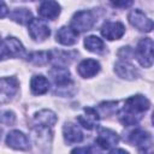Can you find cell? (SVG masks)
I'll return each mask as SVG.
<instances>
[{
    "label": "cell",
    "instance_id": "cell-4",
    "mask_svg": "<svg viewBox=\"0 0 154 154\" xmlns=\"http://www.w3.org/2000/svg\"><path fill=\"white\" fill-rule=\"evenodd\" d=\"M18 81L16 77L0 78V103H6L13 99L18 91Z\"/></svg>",
    "mask_w": 154,
    "mask_h": 154
},
{
    "label": "cell",
    "instance_id": "cell-29",
    "mask_svg": "<svg viewBox=\"0 0 154 154\" xmlns=\"http://www.w3.org/2000/svg\"><path fill=\"white\" fill-rule=\"evenodd\" d=\"M0 132H1V131H0Z\"/></svg>",
    "mask_w": 154,
    "mask_h": 154
},
{
    "label": "cell",
    "instance_id": "cell-8",
    "mask_svg": "<svg viewBox=\"0 0 154 154\" xmlns=\"http://www.w3.org/2000/svg\"><path fill=\"white\" fill-rule=\"evenodd\" d=\"M58 118L55 113L51 109H42L34 116L32 119V128L36 129H52L53 125L57 123Z\"/></svg>",
    "mask_w": 154,
    "mask_h": 154
},
{
    "label": "cell",
    "instance_id": "cell-17",
    "mask_svg": "<svg viewBox=\"0 0 154 154\" xmlns=\"http://www.w3.org/2000/svg\"><path fill=\"white\" fill-rule=\"evenodd\" d=\"M77 120L83 128H85L88 130H91L97 124L99 113H97L96 109H94L91 107H85L84 108V114H79L77 117Z\"/></svg>",
    "mask_w": 154,
    "mask_h": 154
},
{
    "label": "cell",
    "instance_id": "cell-27",
    "mask_svg": "<svg viewBox=\"0 0 154 154\" xmlns=\"http://www.w3.org/2000/svg\"><path fill=\"white\" fill-rule=\"evenodd\" d=\"M132 49L130 48V47H123L120 51H119V53H118V55L122 58V59H130V57L132 55Z\"/></svg>",
    "mask_w": 154,
    "mask_h": 154
},
{
    "label": "cell",
    "instance_id": "cell-15",
    "mask_svg": "<svg viewBox=\"0 0 154 154\" xmlns=\"http://www.w3.org/2000/svg\"><path fill=\"white\" fill-rule=\"evenodd\" d=\"M114 71H116V73H117L119 77H122V78H124V79L132 81V79H135V78L138 77V71H137V69H136L134 65H131V64H129L128 61H124V60L118 61V63L116 64Z\"/></svg>",
    "mask_w": 154,
    "mask_h": 154
},
{
    "label": "cell",
    "instance_id": "cell-23",
    "mask_svg": "<svg viewBox=\"0 0 154 154\" xmlns=\"http://www.w3.org/2000/svg\"><path fill=\"white\" fill-rule=\"evenodd\" d=\"M51 59V52H45V51H40V52H34L31 54H29L28 57V61L36 65V66H42L45 64H47Z\"/></svg>",
    "mask_w": 154,
    "mask_h": 154
},
{
    "label": "cell",
    "instance_id": "cell-7",
    "mask_svg": "<svg viewBox=\"0 0 154 154\" xmlns=\"http://www.w3.org/2000/svg\"><path fill=\"white\" fill-rule=\"evenodd\" d=\"M119 142V137L116 131L106 128L99 129L97 137H96V144L105 149V150H111L113 147H116Z\"/></svg>",
    "mask_w": 154,
    "mask_h": 154
},
{
    "label": "cell",
    "instance_id": "cell-11",
    "mask_svg": "<svg viewBox=\"0 0 154 154\" xmlns=\"http://www.w3.org/2000/svg\"><path fill=\"white\" fill-rule=\"evenodd\" d=\"M124 107H126V108H129V109H131L136 113L142 114L143 112L149 109L150 102L146 96L137 94V95H134V96H130L129 99H126Z\"/></svg>",
    "mask_w": 154,
    "mask_h": 154
},
{
    "label": "cell",
    "instance_id": "cell-25",
    "mask_svg": "<svg viewBox=\"0 0 154 154\" xmlns=\"http://www.w3.org/2000/svg\"><path fill=\"white\" fill-rule=\"evenodd\" d=\"M116 106H117V102L116 101H112V102H103L99 106L100 111H102V114H109L112 113L114 109H116Z\"/></svg>",
    "mask_w": 154,
    "mask_h": 154
},
{
    "label": "cell",
    "instance_id": "cell-18",
    "mask_svg": "<svg viewBox=\"0 0 154 154\" xmlns=\"http://www.w3.org/2000/svg\"><path fill=\"white\" fill-rule=\"evenodd\" d=\"M63 134L66 143L73 144V143H79L83 140V134L81 129L73 124V123H66L63 128Z\"/></svg>",
    "mask_w": 154,
    "mask_h": 154
},
{
    "label": "cell",
    "instance_id": "cell-24",
    "mask_svg": "<svg viewBox=\"0 0 154 154\" xmlns=\"http://www.w3.org/2000/svg\"><path fill=\"white\" fill-rule=\"evenodd\" d=\"M16 122V116L12 111H1L0 112V124L12 125Z\"/></svg>",
    "mask_w": 154,
    "mask_h": 154
},
{
    "label": "cell",
    "instance_id": "cell-12",
    "mask_svg": "<svg viewBox=\"0 0 154 154\" xmlns=\"http://www.w3.org/2000/svg\"><path fill=\"white\" fill-rule=\"evenodd\" d=\"M49 76L52 77V79L54 81L55 85L59 88H65V87H70V84L72 83L71 81V76L67 69H65L64 66H58L54 67L49 71Z\"/></svg>",
    "mask_w": 154,
    "mask_h": 154
},
{
    "label": "cell",
    "instance_id": "cell-10",
    "mask_svg": "<svg viewBox=\"0 0 154 154\" xmlns=\"http://www.w3.org/2000/svg\"><path fill=\"white\" fill-rule=\"evenodd\" d=\"M124 32L125 28L120 22H107L101 28V35L109 41L120 38Z\"/></svg>",
    "mask_w": 154,
    "mask_h": 154
},
{
    "label": "cell",
    "instance_id": "cell-13",
    "mask_svg": "<svg viewBox=\"0 0 154 154\" xmlns=\"http://www.w3.org/2000/svg\"><path fill=\"white\" fill-rule=\"evenodd\" d=\"M60 13V5L54 1V0H45L40 8H38V14L42 17V18H46V19H55Z\"/></svg>",
    "mask_w": 154,
    "mask_h": 154
},
{
    "label": "cell",
    "instance_id": "cell-26",
    "mask_svg": "<svg viewBox=\"0 0 154 154\" xmlns=\"http://www.w3.org/2000/svg\"><path fill=\"white\" fill-rule=\"evenodd\" d=\"M109 1L114 7H118V8H128L134 2V0H109Z\"/></svg>",
    "mask_w": 154,
    "mask_h": 154
},
{
    "label": "cell",
    "instance_id": "cell-20",
    "mask_svg": "<svg viewBox=\"0 0 154 154\" xmlns=\"http://www.w3.org/2000/svg\"><path fill=\"white\" fill-rule=\"evenodd\" d=\"M30 89L35 95H41L48 91L49 89V82L48 79L42 76V75H37L34 76L30 81Z\"/></svg>",
    "mask_w": 154,
    "mask_h": 154
},
{
    "label": "cell",
    "instance_id": "cell-5",
    "mask_svg": "<svg viewBox=\"0 0 154 154\" xmlns=\"http://www.w3.org/2000/svg\"><path fill=\"white\" fill-rule=\"evenodd\" d=\"M29 35L34 41H45L49 35H51V30L49 26L47 25V23L42 19L38 18H32L29 24Z\"/></svg>",
    "mask_w": 154,
    "mask_h": 154
},
{
    "label": "cell",
    "instance_id": "cell-14",
    "mask_svg": "<svg viewBox=\"0 0 154 154\" xmlns=\"http://www.w3.org/2000/svg\"><path fill=\"white\" fill-rule=\"evenodd\" d=\"M129 142L138 148H146L148 146H150L152 143V137L150 134L142 130V129H135L134 131L130 132L129 135Z\"/></svg>",
    "mask_w": 154,
    "mask_h": 154
},
{
    "label": "cell",
    "instance_id": "cell-21",
    "mask_svg": "<svg viewBox=\"0 0 154 154\" xmlns=\"http://www.w3.org/2000/svg\"><path fill=\"white\" fill-rule=\"evenodd\" d=\"M10 18L13 22L24 25V24H29V22L32 19V14H31V12L28 8H24L23 7V8H16V10H13L11 12V14H10Z\"/></svg>",
    "mask_w": 154,
    "mask_h": 154
},
{
    "label": "cell",
    "instance_id": "cell-6",
    "mask_svg": "<svg viewBox=\"0 0 154 154\" xmlns=\"http://www.w3.org/2000/svg\"><path fill=\"white\" fill-rule=\"evenodd\" d=\"M128 19L130 22V24L136 28L140 31H144V32H150L153 29V22L152 19H149L141 10H132L129 16Z\"/></svg>",
    "mask_w": 154,
    "mask_h": 154
},
{
    "label": "cell",
    "instance_id": "cell-19",
    "mask_svg": "<svg viewBox=\"0 0 154 154\" xmlns=\"http://www.w3.org/2000/svg\"><path fill=\"white\" fill-rule=\"evenodd\" d=\"M77 71H78L79 76H82L84 78H90L100 71V64H99V61H96L94 59H85V60L81 61V64L77 67Z\"/></svg>",
    "mask_w": 154,
    "mask_h": 154
},
{
    "label": "cell",
    "instance_id": "cell-3",
    "mask_svg": "<svg viewBox=\"0 0 154 154\" xmlns=\"http://www.w3.org/2000/svg\"><path fill=\"white\" fill-rule=\"evenodd\" d=\"M138 63L143 67H150L153 64V41L149 37L142 38L135 51Z\"/></svg>",
    "mask_w": 154,
    "mask_h": 154
},
{
    "label": "cell",
    "instance_id": "cell-1",
    "mask_svg": "<svg viewBox=\"0 0 154 154\" xmlns=\"http://www.w3.org/2000/svg\"><path fill=\"white\" fill-rule=\"evenodd\" d=\"M24 54V47L19 40L8 36L4 41H0V60L7 58H19Z\"/></svg>",
    "mask_w": 154,
    "mask_h": 154
},
{
    "label": "cell",
    "instance_id": "cell-28",
    "mask_svg": "<svg viewBox=\"0 0 154 154\" xmlns=\"http://www.w3.org/2000/svg\"><path fill=\"white\" fill-rule=\"evenodd\" d=\"M7 12H8V8H7L6 4L4 2V0H0V18L5 17L7 14Z\"/></svg>",
    "mask_w": 154,
    "mask_h": 154
},
{
    "label": "cell",
    "instance_id": "cell-22",
    "mask_svg": "<svg viewBox=\"0 0 154 154\" xmlns=\"http://www.w3.org/2000/svg\"><path fill=\"white\" fill-rule=\"evenodd\" d=\"M84 46H85V48L88 51L94 52V53H101L103 51V48H105L102 40L99 38L97 36H94V35H90V36L85 37Z\"/></svg>",
    "mask_w": 154,
    "mask_h": 154
},
{
    "label": "cell",
    "instance_id": "cell-16",
    "mask_svg": "<svg viewBox=\"0 0 154 154\" xmlns=\"http://www.w3.org/2000/svg\"><path fill=\"white\" fill-rule=\"evenodd\" d=\"M78 40V32L71 26H61L57 32V41L64 46L75 45Z\"/></svg>",
    "mask_w": 154,
    "mask_h": 154
},
{
    "label": "cell",
    "instance_id": "cell-2",
    "mask_svg": "<svg viewBox=\"0 0 154 154\" xmlns=\"http://www.w3.org/2000/svg\"><path fill=\"white\" fill-rule=\"evenodd\" d=\"M95 22L96 19L91 11H78L71 19V28L77 32H84L90 30L94 26Z\"/></svg>",
    "mask_w": 154,
    "mask_h": 154
},
{
    "label": "cell",
    "instance_id": "cell-9",
    "mask_svg": "<svg viewBox=\"0 0 154 154\" xmlns=\"http://www.w3.org/2000/svg\"><path fill=\"white\" fill-rule=\"evenodd\" d=\"M6 143H7V146H10L13 149H18V150L30 149L29 138L26 137V135H24L22 131H18V130H13V131L8 132V135L6 137Z\"/></svg>",
    "mask_w": 154,
    "mask_h": 154
}]
</instances>
